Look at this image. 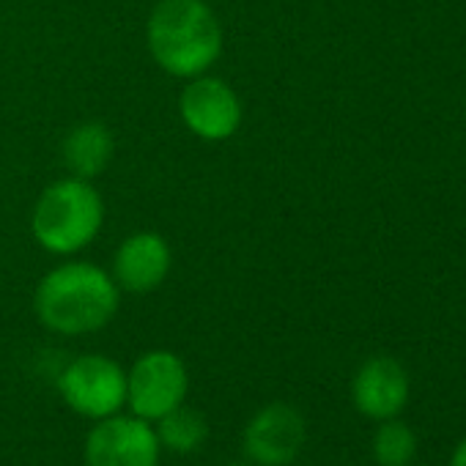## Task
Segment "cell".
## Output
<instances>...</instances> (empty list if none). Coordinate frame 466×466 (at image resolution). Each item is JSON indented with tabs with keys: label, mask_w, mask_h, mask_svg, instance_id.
Wrapping results in <instances>:
<instances>
[{
	"label": "cell",
	"mask_w": 466,
	"mask_h": 466,
	"mask_svg": "<svg viewBox=\"0 0 466 466\" xmlns=\"http://www.w3.org/2000/svg\"><path fill=\"white\" fill-rule=\"evenodd\" d=\"M121 302L113 275L91 261H66L50 269L34 294V310L42 327L56 335L80 338L105 329Z\"/></svg>",
	"instance_id": "1"
},
{
	"label": "cell",
	"mask_w": 466,
	"mask_h": 466,
	"mask_svg": "<svg viewBox=\"0 0 466 466\" xmlns=\"http://www.w3.org/2000/svg\"><path fill=\"white\" fill-rule=\"evenodd\" d=\"M146 45L159 69L192 80L222 56V25L206 0H159L146 23Z\"/></svg>",
	"instance_id": "2"
},
{
	"label": "cell",
	"mask_w": 466,
	"mask_h": 466,
	"mask_svg": "<svg viewBox=\"0 0 466 466\" xmlns=\"http://www.w3.org/2000/svg\"><path fill=\"white\" fill-rule=\"evenodd\" d=\"M105 225V200L91 181L58 178L36 200L31 233L42 250L53 256L83 253Z\"/></svg>",
	"instance_id": "3"
},
{
	"label": "cell",
	"mask_w": 466,
	"mask_h": 466,
	"mask_svg": "<svg viewBox=\"0 0 466 466\" xmlns=\"http://www.w3.org/2000/svg\"><path fill=\"white\" fill-rule=\"evenodd\" d=\"M58 392L75 414L105 420L127 406V370L105 354H83L61 370Z\"/></svg>",
	"instance_id": "4"
},
{
	"label": "cell",
	"mask_w": 466,
	"mask_h": 466,
	"mask_svg": "<svg viewBox=\"0 0 466 466\" xmlns=\"http://www.w3.org/2000/svg\"><path fill=\"white\" fill-rule=\"evenodd\" d=\"M189 392V373L178 354L167 349L146 351L127 370V406L135 417L157 422L178 409Z\"/></svg>",
	"instance_id": "5"
},
{
	"label": "cell",
	"mask_w": 466,
	"mask_h": 466,
	"mask_svg": "<svg viewBox=\"0 0 466 466\" xmlns=\"http://www.w3.org/2000/svg\"><path fill=\"white\" fill-rule=\"evenodd\" d=\"M178 116L184 127L208 143H222L242 127V99L222 77L198 75L178 96Z\"/></svg>",
	"instance_id": "6"
},
{
	"label": "cell",
	"mask_w": 466,
	"mask_h": 466,
	"mask_svg": "<svg viewBox=\"0 0 466 466\" xmlns=\"http://www.w3.org/2000/svg\"><path fill=\"white\" fill-rule=\"evenodd\" d=\"M83 452L86 466H159L162 444L151 422L118 411L96 420Z\"/></svg>",
	"instance_id": "7"
},
{
	"label": "cell",
	"mask_w": 466,
	"mask_h": 466,
	"mask_svg": "<svg viewBox=\"0 0 466 466\" xmlns=\"http://www.w3.org/2000/svg\"><path fill=\"white\" fill-rule=\"evenodd\" d=\"M305 417L289 403L264 406L245 428V452L258 466H289L305 444Z\"/></svg>",
	"instance_id": "8"
},
{
	"label": "cell",
	"mask_w": 466,
	"mask_h": 466,
	"mask_svg": "<svg viewBox=\"0 0 466 466\" xmlns=\"http://www.w3.org/2000/svg\"><path fill=\"white\" fill-rule=\"evenodd\" d=\"M173 267V253L165 237L154 230H137L127 237L113 256V280L127 294L157 291Z\"/></svg>",
	"instance_id": "9"
},
{
	"label": "cell",
	"mask_w": 466,
	"mask_h": 466,
	"mask_svg": "<svg viewBox=\"0 0 466 466\" xmlns=\"http://www.w3.org/2000/svg\"><path fill=\"white\" fill-rule=\"evenodd\" d=\"M354 406L370 420H392L409 400V376L392 357L368 360L351 384Z\"/></svg>",
	"instance_id": "10"
},
{
	"label": "cell",
	"mask_w": 466,
	"mask_h": 466,
	"mask_svg": "<svg viewBox=\"0 0 466 466\" xmlns=\"http://www.w3.org/2000/svg\"><path fill=\"white\" fill-rule=\"evenodd\" d=\"M113 151H116L113 132L99 121H86L69 129V135L64 137V148H61L64 165L69 167L75 178H83V181L102 176L113 159Z\"/></svg>",
	"instance_id": "11"
},
{
	"label": "cell",
	"mask_w": 466,
	"mask_h": 466,
	"mask_svg": "<svg viewBox=\"0 0 466 466\" xmlns=\"http://www.w3.org/2000/svg\"><path fill=\"white\" fill-rule=\"evenodd\" d=\"M154 431H157V439H159L162 447L187 455V452L198 450L206 441L208 425H206L200 411H195V409L181 403L178 409H173L165 417H159Z\"/></svg>",
	"instance_id": "12"
},
{
	"label": "cell",
	"mask_w": 466,
	"mask_h": 466,
	"mask_svg": "<svg viewBox=\"0 0 466 466\" xmlns=\"http://www.w3.org/2000/svg\"><path fill=\"white\" fill-rule=\"evenodd\" d=\"M417 452V439L414 431L406 422L384 420V425L376 431L373 439V455L379 466H409Z\"/></svg>",
	"instance_id": "13"
},
{
	"label": "cell",
	"mask_w": 466,
	"mask_h": 466,
	"mask_svg": "<svg viewBox=\"0 0 466 466\" xmlns=\"http://www.w3.org/2000/svg\"><path fill=\"white\" fill-rule=\"evenodd\" d=\"M450 466H466V439L455 447V452H452V461H450Z\"/></svg>",
	"instance_id": "14"
},
{
	"label": "cell",
	"mask_w": 466,
	"mask_h": 466,
	"mask_svg": "<svg viewBox=\"0 0 466 466\" xmlns=\"http://www.w3.org/2000/svg\"><path fill=\"white\" fill-rule=\"evenodd\" d=\"M233 466H245V463H233Z\"/></svg>",
	"instance_id": "15"
}]
</instances>
